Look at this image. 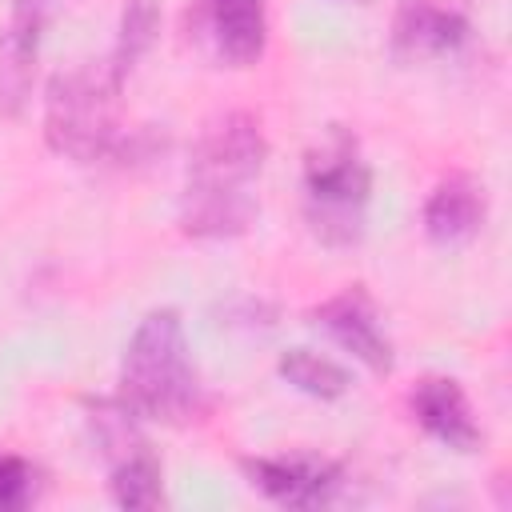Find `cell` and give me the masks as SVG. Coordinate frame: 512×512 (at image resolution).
<instances>
[{
  "label": "cell",
  "mask_w": 512,
  "mask_h": 512,
  "mask_svg": "<svg viewBox=\"0 0 512 512\" xmlns=\"http://www.w3.org/2000/svg\"><path fill=\"white\" fill-rule=\"evenodd\" d=\"M268 140L252 112H224L204 124L192 144L188 180L180 192V232L196 240H232L244 236L260 204L252 180L264 172Z\"/></svg>",
  "instance_id": "1"
},
{
  "label": "cell",
  "mask_w": 512,
  "mask_h": 512,
  "mask_svg": "<svg viewBox=\"0 0 512 512\" xmlns=\"http://www.w3.org/2000/svg\"><path fill=\"white\" fill-rule=\"evenodd\" d=\"M116 396L140 416L160 424H192L204 416V384L192 364L184 320L176 308H152L120 356Z\"/></svg>",
  "instance_id": "2"
},
{
  "label": "cell",
  "mask_w": 512,
  "mask_h": 512,
  "mask_svg": "<svg viewBox=\"0 0 512 512\" xmlns=\"http://www.w3.org/2000/svg\"><path fill=\"white\" fill-rule=\"evenodd\" d=\"M120 88L124 80L100 64H80L52 76L44 96V140L56 156L76 164L116 160L124 128H120Z\"/></svg>",
  "instance_id": "3"
},
{
  "label": "cell",
  "mask_w": 512,
  "mask_h": 512,
  "mask_svg": "<svg viewBox=\"0 0 512 512\" xmlns=\"http://www.w3.org/2000/svg\"><path fill=\"white\" fill-rule=\"evenodd\" d=\"M372 192V168L360 156V140L332 124L304 156V220L328 248H352L364 236V208Z\"/></svg>",
  "instance_id": "4"
},
{
  "label": "cell",
  "mask_w": 512,
  "mask_h": 512,
  "mask_svg": "<svg viewBox=\"0 0 512 512\" xmlns=\"http://www.w3.org/2000/svg\"><path fill=\"white\" fill-rule=\"evenodd\" d=\"M244 476L252 488H260L268 500L284 504V508H316L328 504L340 484H344V468L328 456H312V452H292V456H248L240 460Z\"/></svg>",
  "instance_id": "5"
},
{
  "label": "cell",
  "mask_w": 512,
  "mask_h": 512,
  "mask_svg": "<svg viewBox=\"0 0 512 512\" xmlns=\"http://www.w3.org/2000/svg\"><path fill=\"white\" fill-rule=\"evenodd\" d=\"M312 320L344 348L352 352L364 368L372 372H392V340L388 332L380 328V316H376V304L364 288H344L336 296H328L320 308H312Z\"/></svg>",
  "instance_id": "6"
},
{
  "label": "cell",
  "mask_w": 512,
  "mask_h": 512,
  "mask_svg": "<svg viewBox=\"0 0 512 512\" xmlns=\"http://www.w3.org/2000/svg\"><path fill=\"white\" fill-rule=\"evenodd\" d=\"M472 24L456 4L444 0H400L392 16V52L396 60H436L456 52L468 40Z\"/></svg>",
  "instance_id": "7"
},
{
  "label": "cell",
  "mask_w": 512,
  "mask_h": 512,
  "mask_svg": "<svg viewBox=\"0 0 512 512\" xmlns=\"http://www.w3.org/2000/svg\"><path fill=\"white\" fill-rule=\"evenodd\" d=\"M408 408H412L416 424L452 452H476L484 444V432L472 416V404L452 376L416 380V388L408 392Z\"/></svg>",
  "instance_id": "8"
},
{
  "label": "cell",
  "mask_w": 512,
  "mask_h": 512,
  "mask_svg": "<svg viewBox=\"0 0 512 512\" xmlns=\"http://www.w3.org/2000/svg\"><path fill=\"white\" fill-rule=\"evenodd\" d=\"M212 48L232 68H248L268 48V0H204Z\"/></svg>",
  "instance_id": "9"
},
{
  "label": "cell",
  "mask_w": 512,
  "mask_h": 512,
  "mask_svg": "<svg viewBox=\"0 0 512 512\" xmlns=\"http://www.w3.org/2000/svg\"><path fill=\"white\" fill-rule=\"evenodd\" d=\"M484 212H488L484 184L472 180L468 172H452L424 200V216H420L424 220V236L432 244H464V240H472L480 232Z\"/></svg>",
  "instance_id": "10"
},
{
  "label": "cell",
  "mask_w": 512,
  "mask_h": 512,
  "mask_svg": "<svg viewBox=\"0 0 512 512\" xmlns=\"http://www.w3.org/2000/svg\"><path fill=\"white\" fill-rule=\"evenodd\" d=\"M276 372L296 392L316 396V400H340L352 388V372L344 364H336L332 356H320L312 348H288V352H280Z\"/></svg>",
  "instance_id": "11"
},
{
  "label": "cell",
  "mask_w": 512,
  "mask_h": 512,
  "mask_svg": "<svg viewBox=\"0 0 512 512\" xmlns=\"http://www.w3.org/2000/svg\"><path fill=\"white\" fill-rule=\"evenodd\" d=\"M108 492L120 508H160L164 504V472L148 444L140 452L108 464Z\"/></svg>",
  "instance_id": "12"
},
{
  "label": "cell",
  "mask_w": 512,
  "mask_h": 512,
  "mask_svg": "<svg viewBox=\"0 0 512 512\" xmlns=\"http://www.w3.org/2000/svg\"><path fill=\"white\" fill-rule=\"evenodd\" d=\"M156 32H160V8H156V0H124L120 28H116V40H112V52H108V68L120 80H128L132 68L144 60V52L156 44Z\"/></svg>",
  "instance_id": "13"
},
{
  "label": "cell",
  "mask_w": 512,
  "mask_h": 512,
  "mask_svg": "<svg viewBox=\"0 0 512 512\" xmlns=\"http://www.w3.org/2000/svg\"><path fill=\"white\" fill-rule=\"evenodd\" d=\"M36 56L40 48H28L0 32V116L16 120L28 108L32 80H36Z\"/></svg>",
  "instance_id": "14"
},
{
  "label": "cell",
  "mask_w": 512,
  "mask_h": 512,
  "mask_svg": "<svg viewBox=\"0 0 512 512\" xmlns=\"http://www.w3.org/2000/svg\"><path fill=\"white\" fill-rule=\"evenodd\" d=\"M40 500V468L20 452H0V512H20Z\"/></svg>",
  "instance_id": "15"
},
{
  "label": "cell",
  "mask_w": 512,
  "mask_h": 512,
  "mask_svg": "<svg viewBox=\"0 0 512 512\" xmlns=\"http://www.w3.org/2000/svg\"><path fill=\"white\" fill-rule=\"evenodd\" d=\"M56 8H60V0H12V8H8V24H4L0 32H8V36L20 40V44L40 48L44 28L52 24Z\"/></svg>",
  "instance_id": "16"
}]
</instances>
